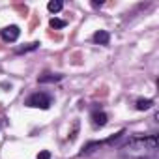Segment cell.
I'll return each instance as SVG.
<instances>
[{
    "instance_id": "cell-10",
    "label": "cell",
    "mask_w": 159,
    "mask_h": 159,
    "mask_svg": "<svg viewBox=\"0 0 159 159\" xmlns=\"http://www.w3.org/2000/svg\"><path fill=\"white\" fill-rule=\"evenodd\" d=\"M49 25H51V28H64V26H66V21H62V19H56V17H52V19L49 21Z\"/></svg>"
},
{
    "instance_id": "cell-12",
    "label": "cell",
    "mask_w": 159,
    "mask_h": 159,
    "mask_svg": "<svg viewBox=\"0 0 159 159\" xmlns=\"http://www.w3.org/2000/svg\"><path fill=\"white\" fill-rule=\"evenodd\" d=\"M77 133H79V122L73 124V131H71V135H69V140H75V139H77Z\"/></svg>"
},
{
    "instance_id": "cell-9",
    "label": "cell",
    "mask_w": 159,
    "mask_h": 159,
    "mask_svg": "<svg viewBox=\"0 0 159 159\" xmlns=\"http://www.w3.org/2000/svg\"><path fill=\"white\" fill-rule=\"evenodd\" d=\"M153 107V101L152 99H139L137 101V111H148Z\"/></svg>"
},
{
    "instance_id": "cell-11",
    "label": "cell",
    "mask_w": 159,
    "mask_h": 159,
    "mask_svg": "<svg viewBox=\"0 0 159 159\" xmlns=\"http://www.w3.org/2000/svg\"><path fill=\"white\" fill-rule=\"evenodd\" d=\"M38 41H34V43H28V45H25V47H19L17 49V52L21 54V52H28V51H34V49H38Z\"/></svg>"
},
{
    "instance_id": "cell-3",
    "label": "cell",
    "mask_w": 159,
    "mask_h": 159,
    "mask_svg": "<svg viewBox=\"0 0 159 159\" xmlns=\"http://www.w3.org/2000/svg\"><path fill=\"white\" fill-rule=\"evenodd\" d=\"M19 34H21V30H19V26H15V25H11V26H6V28H2V30H0V38H2L4 41H8V43H11V41H17Z\"/></svg>"
},
{
    "instance_id": "cell-7",
    "label": "cell",
    "mask_w": 159,
    "mask_h": 159,
    "mask_svg": "<svg viewBox=\"0 0 159 159\" xmlns=\"http://www.w3.org/2000/svg\"><path fill=\"white\" fill-rule=\"evenodd\" d=\"M101 146H103V142H88V144L81 150V155H88V153H92V152L99 150Z\"/></svg>"
},
{
    "instance_id": "cell-13",
    "label": "cell",
    "mask_w": 159,
    "mask_h": 159,
    "mask_svg": "<svg viewBox=\"0 0 159 159\" xmlns=\"http://www.w3.org/2000/svg\"><path fill=\"white\" fill-rule=\"evenodd\" d=\"M38 159H51V152L49 150H41L38 153Z\"/></svg>"
},
{
    "instance_id": "cell-8",
    "label": "cell",
    "mask_w": 159,
    "mask_h": 159,
    "mask_svg": "<svg viewBox=\"0 0 159 159\" xmlns=\"http://www.w3.org/2000/svg\"><path fill=\"white\" fill-rule=\"evenodd\" d=\"M62 8H64V4L60 2V0H51V2L47 4V10H49L51 13H58Z\"/></svg>"
},
{
    "instance_id": "cell-1",
    "label": "cell",
    "mask_w": 159,
    "mask_h": 159,
    "mask_svg": "<svg viewBox=\"0 0 159 159\" xmlns=\"http://www.w3.org/2000/svg\"><path fill=\"white\" fill-rule=\"evenodd\" d=\"M159 140L155 135H135L131 137L122 148H120V155L122 157H131V159H140V157H150L157 152Z\"/></svg>"
},
{
    "instance_id": "cell-6",
    "label": "cell",
    "mask_w": 159,
    "mask_h": 159,
    "mask_svg": "<svg viewBox=\"0 0 159 159\" xmlns=\"http://www.w3.org/2000/svg\"><path fill=\"white\" fill-rule=\"evenodd\" d=\"M94 41H96V43H99V45H109L111 36H109V32H107V30H98V32L94 34Z\"/></svg>"
},
{
    "instance_id": "cell-4",
    "label": "cell",
    "mask_w": 159,
    "mask_h": 159,
    "mask_svg": "<svg viewBox=\"0 0 159 159\" xmlns=\"http://www.w3.org/2000/svg\"><path fill=\"white\" fill-rule=\"evenodd\" d=\"M62 77L64 75H60V73H43V75L38 77V83H41V84H45V83H58V81H62Z\"/></svg>"
},
{
    "instance_id": "cell-5",
    "label": "cell",
    "mask_w": 159,
    "mask_h": 159,
    "mask_svg": "<svg viewBox=\"0 0 159 159\" xmlns=\"http://www.w3.org/2000/svg\"><path fill=\"white\" fill-rule=\"evenodd\" d=\"M92 124H94L96 127H103V125L107 124V114H105L103 111H94V112H92Z\"/></svg>"
},
{
    "instance_id": "cell-2",
    "label": "cell",
    "mask_w": 159,
    "mask_h": 159,
    "mask_svg": "<svg viewBox=\"0 0 159 159\" xmlns=\"http://www.w3.org/2000/svg\"><path fill=\"white\" fill-rule=\"evenodd\" d=\"M25 105H26V107H34V109H43V111H47V109L52 105V99H51V96H47V94H43V92H36V94H32V96L25 101Z\"/></svg>"
},
{
    "instance_id": "cell-14",
    "label": "cell",
    "mask_w": 159,
    "mask_h": 159,
    "mask_svg": "<svg viewBox=\"0 0 159 159\" xmlns=\"http://www.w3.org/2000/svg\"><path fill=\"white\" fill-rule=\"evenodd\" d=\"M0 86H2V88H6V90H11V84H8V83H2Z\"/></svg>"
}]
</instances>
